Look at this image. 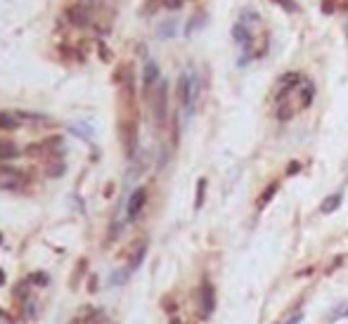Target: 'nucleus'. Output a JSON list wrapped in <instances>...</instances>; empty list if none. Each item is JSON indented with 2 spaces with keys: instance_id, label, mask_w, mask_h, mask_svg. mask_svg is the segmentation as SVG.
<instances>
[{
  "instance_id": "f257e3e1",
  "label": "nucleus",
  "mask_w": 348,
  "mask_h": 324,
  "mask_svg": "<svg viewBox=\"0 0 348 324\" xmlns=\"http://www.w3.org/2000/svg\"><path fill=\"white\" fill-rule=\"evenodd\" d=\"M197 97H199V76H197V71L192 67H187L180 73V78H178V100H180L187 116L192 114Z\"/></svg>"
},
{
  "instance_id": "f03ea898",
  "label": "nucleus",
  "mask_w": 348,
  "mask_h": 324,
  "mask_svg": "<svg viewBox=\"0 0 348 324\" xmlns=\"http://www.w3.org/2000/svg\"><path fill=\"white\" fill-rule=\"evenodd\" d=\"M197 301H199V317L209 320L213 315V310H216V291H213V284L209 279H204L202 284H199Z\"/></svg>"
},
{
  "instance_id": "7ed1b4c3",
  "label": "nucleus",
  "mask_w": 348,
  "mask_h": 324,
  "mask_svg": "<svg viewBox=\"0 0 348 324\" xmlns=\"http://www.w3.org/2000/svg\"><path fill=\"white\" fill-rule=\"evenodd\" d=\"M166 114H168V83L159 81V85L154 90V119H157L159 128L166 126Z\"/></svg>"
},
{
  "instance_id": "20e7f679",
  "label": "nucleus",
  "mask_w": 348,
  "mask_h": 324,
  "mask_svg": "<svg viewBox=\"0 0 348 324\" xmlns=\"http://www.w3.org/2000/svg\"><path fill=\"white\" fill-rule=\"evenodd\" d=\"M145 204H147V189L145 187H138L128 197V206H126V218H128L130 222L138 220V216H140L142 208H145Z\"/></svg>"
},
{
  "instance_id": "39448f33",
  "label": "nucleus",
  "mask_w": 348,
  "mask_h": 324,
  "mask_svg": "<svg viewBox=\"0 0 348 324\" xmlns=\"http://www.w3.org/2000/svg\"><path fill=\"white\" fill-rule=\"evenodd\" d=\"M26 185V175L15 168H0V189H19Z\"/></svg>"
},
{
  "instance_id": "423d86ee",
  "label": "nucleus",
  "mask_w": 348,
  "mask_h": 324,
  "mask_svg": "<svg viewBox=\"0 0 348 324\" xmlns=\"http://www.w3.org/2000/svg\"><path fill=\"white\" fill-rule=\"evenodd\" d=\"M161 76H159V64L154 59H147L145 62V69H142V85H145V92H152L157 90Z\"/></svg>"
},
{
  "instance_id": "0eeeda50",
  "label": "nucleus",
  "mask_w": 348,
  "mask_h": 324,
  "mask_svg": "<svg viewBox=\"0 0 348 324\" xmlns=\"http://www.w3.org/2000/svg\"><path fill=\"white\" fill-rule=\"evenodd\" d=\"M232 40L237 43L239 48H251L254 45V36H251V29L244 24V21H237L232 26Z\"/></svg>"
},
{
  "instance_id": "6e6552de",
  "label": "nucleus",
  "mask_w": 348,
  "mask_h": 324,
  "mask_svg": "<svg viewBox=\"0 0 348 324\" xmlns=\"http://www.w3.org/2000/svg\"><path fill=\"white\" fill-rule=\"evenodd\" d=\"M67 17L71 19V24H76V26H86V24H88V19H90L88 5H83V2L71 5V7H69V12H67Z\"/></svg>"
},
{
  "instance_id": "1a4fd4ad",
  "label": "nucleus",
  "mask_w": 348,
  "mask_h": 324,
  "mask_svg": "<svg viewBox=\"0 0 348 324\" xmlns=\"http://www.w3.org/2000/svg\"><path fill=\"white\" fill-rule=\"evenodd\" d=\"M313 97H315V85H313L311 78H303V83H301V109L311 107Z\"/></svg>"
},
{
  "instance_id": "9d476101",
  "label": "nucleus",
  "mask_w": 348,
  "mask_h": 324,
  "mask_svg": "<svg viewBox=\"0 0 348 324\" xmlns=\"http://www.w3.org/2000/svg\"><path fill=\"white\" fill-rule=\"evenodd\" d=\"M348 317V301H341L339 306H334L327 312V322H339V320H346Z\"/></svg>"
},
{
  "instance_id": "9b49d317",
  "label": "nucleus",
  "mask_w": 348,
  "mask_h": 324,
  "mask_svg": "<svg viewBox=\"0 0 348 324\" xmlns=\"http://www.w3.org/2000/svg\"><path fill=\"white\" fill-rule=\"evenodd\" d=\"M175 34H178V21H173V19H168V21L157 26V36L159 38H173Z\"/></svg>"
},
{
  "instance_id": "f8f14e48",
  "label": "nucleus",
  "mask_w": 348,
  "mask_h": 324,
  "mask_svg": "<svg viewBox=\"0 0 348 324\" xmlns=\"http://www.w3.org/2000/svg\"><path fill=\"white\" fill-rule=\"evenodd\" d=\"M19 156V149L15 142H7V140H0V161H7V159H15Z\"/></svg>"
},
{
  "instance_id": "ddd939ff",
  "label": "nucleus",
  "mask_w": 348,
  "mask_h": 324,
  "mask_svg": "<svg viewBox=\"0 0 348 324\" xmlns=\"http://www.w3.org/2000/svg\"><path fill=\"white\" fill-rule=\"evenodd\" d=\"M339 206H341V192H336V194H330V197L322 201L320 211H322V213H334Z\"/></svg>"
},
{
  "instance_id": "4468645a",
  "label": "nucleus",
  "mask_w": 348,
  "mask_h": 324,
  "mask_svg": "<svg viewBox=\"0 0 348 324\" xmlns=\"http://www.w3.org/2000/svg\"><path fill=\"white\" fill-rule=\"evenodd\" d=\"M277 189H279V185H277V182L268 185V187H265V192H263V194H261V199H258V208L268 206V201H273V197L277 194Z\"/></svg>"
},
{
  "instance_id": "2eb2a0df",
  "label": "nucleus",
  "mask_w": 348,
  "mask_h": 324,
  "mask_svg": "<svg viewBox=\"0 0 348 324\" xmlns=\"http://www.w3.org/2000/svg\"><path fill=\"white\" fill-rule=\"evenodd\" d=\"M19 121L15 114H0V130H12V128H17Z\"/></svg>"
},
{
  "instance_id": "dca6fc26",
  "label": "nucleus",
  "mask_w": 348,
  "mask_h": 324,
  "mask_svg": "<svg viewBox=\"0 0 348 324\" xmlns=\"http://www.w3.org/2000/svg\"><path fill=\"white\" fill-rule=\"evenodd\" d=\"M204 197H206V180L202 178V180L197 182V201H194V208H202Z\"/></svg>"
},
{
  "instance_id": "f3484780",
  "label": "nucleus",
  "mask_w": 348,
  "mask_h": 324,
  "mask_svg": "<svg viewBox=\"0 0 348 324\" xmlns=\"http://www.w3.org/2000/svg\"><path fill=\"white\" fill-rule=\"evenodd\" d=\"M277 7H282L284 12H298V5H296V0H273Z\"/></svg>"
},
{
  "instance_id": "a211bd4d",
  "label": "nucleus",
  "mask_w": 348,
  "mask_h": 324,
  "mask_svg": "<svg viewBox=\"0 0 348 324\" xmlns=\"http://www.w3.org/2000/svg\"><path fill=\"white\" fill-rule=\"evenodd\" d=\"M292 116H294V109L289 107V104H284V102H282L279 109H277V119H279V121H289Z\"/></svg>"
},
{
  "instance_id": "6ab92c4d",
  "label": "nucleus",
  "mask_w": 348,
  "mask_h": 324,
  "mask_svg": "<svg viewBox=\"0 0 348 324\" xmlns=\"http://www.w3.org/2000/svg\"><path fill=\"white\" fill-rule=\"evenodd\" d=\"M204 21H206V15H199L197 19L192 17V21H190V26H187V34H192V31L202 29V26H204Z\"/></svg>"
},
{
  "instance_id": "aec40b11",
  "label": "nucleus",
  "mask_w": 348,
  "mask_h": 324,
  "mask_svg": "<svg viewBox=\"0 0 348 324\" xmlns=\"http://www.w3.org/2000/svg\"><path fill=\"white\" fill-rule=\"evenodd\" d=\"M183 2L185 0H164V7H168V10H180Z\"/></svg>"
},
{
  "instance_id": "412c9836",
  "label": "nucleus",
  "mask_w": 348,
  "mask_h": 324,
  "mask_svg": "<svg viewBox=\"0 0 348 324\" xmlns=\"http://www.w3.org/2000/svg\"><path fill=\"white\" fill-rule=\"evenodd\" d=\"M301 322H303V312H296V315H292L284 324H301Z\"/></svg>"
},
{
  "instance_id": "4be33fe9",
  "label": "nucleus",
  "mask_w": 348,
  "mask_h": 324,
  "mask_svg": "<svg viewBox=\"0 0 348 324\" xmlns=\"http://www.w3.org/2000/svg\"><path fill=\"white\" fill-rule=\"evenodd\" d=\"M298 168H301V166H298V163L294 161L292 166H289V168H287V175H294V173H298Z\"/></svg>"
},
{
  "instance_id": "5701e85b",
  "label": "nucleus",
  "mask_w": 348,
  "mask_h": 324,
  "mask_svg": "<svg viewBox=\"0 0 348 324\" xmlns=\"http://www.w3.org/2000/svg\"><path fill=\"white\" fill-rule=\"evenodd\" d=\"M346 38H348V21H346Z\"/></svg>"
}]
</instances>
